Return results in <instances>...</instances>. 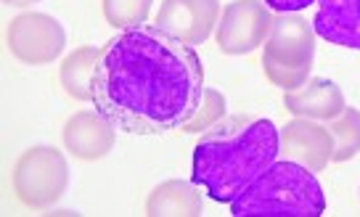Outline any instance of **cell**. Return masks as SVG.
<instances>
[{
	"label": "cell",
	"mask_w": 360,
	"mask_h": 217,
	"mask_svg": "<svg viewBox=\"0 0 360 217\" xmlns=\"http://www.w3.org/2000/svg\"><path fill=\"white\" fill-rule=\"evenodd\" d=\"M146 215H202V194L196 191V183L186 180H167L157 185L146 202Z\"/></svg>",
	"instance_id": "4fadbf2b"
},
{
	"label": "cell",
	"mask_w": 360,
	"mask_h": 217,
	"mask_svg": "<svg viewBox=\"0 0 360 217\" xmlns=\"http://www.w3.org/2000/svg\"><path fill=\"white\" fill-rule=\"evenodd\" d=\"M6 43L13 58L30 67H43L56 61L67 48V29L58 19L40 11H27L13 16L6 32Z\"/></svg>",
	"instance_id": "8992f818"
},
{
	"label": "cell",
	"mask_w": 360,
	"mask_h": 217,
	"mask_svg": "<svg viewBox=\"0 0 360 217\" xmlns=\"http://www.w3.org/2000/svg\"><path fill=\"white\" fill-rule=\"evenodd\" d=\"M328 130L334 136V162H347L360 151V112L345 109L337 119L328 122Z\"/></svg>",
	"instance_id": "9a60e30c"
},
{
	"label": "cell",
	"mask_w": 360,
	"mask_h": 217,
	"mask_svg": "<svg viewBox=\"0 0 360 217\" xmlns=\"http://www.w3.org/2000/svg\"><path fill=\"white\" fill-rule=\"evenodd\" d=\"M273 27L268 6L259 0H233L223 11L217 27V46L228 56H244L257 46H265Z\"/></svg>",
	"instance_id": "52a82bcc"
},
{
	"label": "cell",
	"mask_w": 360,
	"mask_h": 217,
	"mask_svg": "<svg viewBox=\"0 0 360 217\" xmlns=\"http://www.w3.org/2000/svg\"><path fill=\"white\" fill-rule=\"evenodd\" d=\"M283 106H286L294 117L323 119V122L337 119V117L347 109V106H345V96H342L337 82L321 80V77L307 80L302 88H297V91H286Z\"/></svg>",
	"instance_id": "7c38bea8"
},
{
	"label": "cell",
	"mask_w": 360,
	"mask_h": 217,
	"mask_svg": "<svg viewBox=\"0 0 360 217\" xmlns=\"http://www.w3.org/2000/svg\"><path fill=\"white\" fill-rule=\"evenodd\" d=\"M281 154L286 159L300 162L313 172L326 170L334 154V136L328 127L315 125L313 119L297 117L281 130Z\"/></svg>",
	"instance_id": "9c48e42d"
},
{
	"label": "cell",
	"mask_w": 360,
	"mask_h": 217,
	"mask_svg": "<svg viewBox=\"0 0 360 217\" xmlns=\"http://www.w3.org/2000/svg\"><path fill=\"white\" fill-rule=\"evenodd\" d=\"M117 127L101 112H77L64 125V146L82 162L103 159L114 149Z\"/></svg>",
	"instance_id": "30bf717a"
},
{
	"label": "cell",
	"mask_w": 360,
	"mask_h": 217,
	"mask_svg": "<svg viewBox=\"0 0 360 217\" xmlns=\"http://www.w3.org/2000/svg\"><path fill=\"white\" fill-rule=\"evenodd\" d=\"M315 56V29L313 24L302 16H278L273 19L270 34L265 40V53H262V67L273 85L283 91H297L302 88L310 77Z\"/></svg>",
	"instance_id": "277c9868"
},
{
	"label": "cell",
	"mask_w": 360,
	"mask_h": 217,
	"mask_svg": "<svg viewBox=\"0 0 360 217\" xmlns=\"http://www.w3.org/2000/svg\"><path fill=\"white\" fill-rule=\"evenodd\" d=\"M220 16V0H162L157 27L180 37L183 43L199 46L214 29Z\"/></svg>",
	"instance_id": "ba28073f"
},
{
	"label": "cell",
	"mask_w": 360,
	"mask_h": 217,
	"mask_svg": "<svg viewBox=\"0 0 360 217\" xmlns=\"http://www.w3.org/2000/svg\"><path fill=\"white\" fill-rule=\"evenodd\" d=\"M225 112V98L220 96L217 91H207L204 93V103L202 109H199V114L193 119L191 125L186 127V130H204V127H212Z\"/></svg>",
	"instance_id": "e0dca14e"
},
{
	"label": "cell",
	"mask_w": 360,
	"mask_h": 217,
	"mask_svg": "<svg viewBox=\"0 0 360 217\" xmlns=\"http://www.w3.org/2000/svg\"><path fill=\"white\" fill-rule=\"evenodd\" d=\"M16 199L30 209L53 206L69 185L67 157L53 146H32L19 157L13 167Z\"/></svg>",
	"instance_id": "5b68a950"
},
{
	"label": "cell",
	"mask_w": 360,
	"mask_h": 217,
	"mask_svg": "<svg viewBox=\"0 0 360 217\" xmlns=\"http://www.w3.org/2000/svg\"><path fill=\"white\" fill-rule=\"evenodd\" d=\"M154 0H103V16L112 27L130 29L148 19Z\"/></svg>",
	"instance_id": "2e32d148"
},
{
	"label": "cell",
	"mask_w": 360,
	"mask_h": 217,
	"mask_svg": "<svg viewBox=\"0 0 360 217\" xmlns=\"http://www.w3.org/2000/svg\"><path fill=\"white\" fill-rule=\"evenodd\" d=\"M315 0H265V6L273 8V11L278 13H297V11H304L307 6H313Z\"/></svg>",
	"instance_id": "ac0fdd59"
},
{
	"label": "cell",
	"mask_w": 360,
	"mask_h": 217,
	"mask_svg": "<svg viewBox=\"0 0 360 217\" xmlns=\"http://www.w3.org/2000/svg\"><path fill=\"white\" fill-rule=\"evenodd\" d=\"M8 6H16V8H24V6H32V3H40V0H3Z\"/></svg>",
	"instance_id": "d6986e66"
},
{
	"label": "cell",
	"mask_w": 360,
	"mask_h": 217,
	"mask_svg": "<svg viewBox=\"0 0 360 217\" xmlns=\"http://www.w3.org/2000/svg\"><path fill=\"white\" fill-rule=\"evenodd\" d=\"M313 29L331 46L360 48V0H318Z\"/></svg>",
	"instance_id": "8fae6325"
},
{
	"label": "cell",
	"mask_w": 360,
	"mask_h": 217,
	"mask_svg": "<svg viewBox=\"0 0 360 217\" xmlns=\"http://www.w3.org/2000/svg\"><path fill=\"white\" fill-rule=\"evenodd\" d=\"M326 196L310 167L276 159L247 191L231 202L233 217H321Z\"/></svg>",
	"instance_id": "3957f363"
},
{
	"label": "cell",
	"mask_w": 360,
	"mask_h": 217,
	"mask_svg": "<svg viewBox=\"0 0 360 217\" xmlns=\"http://www.w3.org/2000/svg\"><path fill=\"white\" fill-rule=\"evenodd\" d=\"M204 69L196 46L157 24H138L101 48L90 101L117 130L165 136L186 130L204 103Z\"/></svg>",
	"instance_id": "6da1fadb"
},
{
	"label": "cell",
	"mask_w": 360,
	"mask_h": 217,
	"mask_svg": "<svg viewBox=\"0 0 360 217\" xmlns=\"http://www.w3.org/2000/svg\"><path fill=\"white\" fill-rule=\"evenodd\" d=\"M281 154V133L262 117L214 122L191 157V180L217 204H231Z\"/></svg>",
	"instance_id": "7a4b0ae2"
},
{
	"label": "cell",
	"mask_w": 360,
	"mask_h": 217,
	"mask_svg": "<svg viewBox=\"0 0 360 217\" xmlns=\"http://www.w3.org/2000/svg\"><path fill=\"white\" fill-rule=\"evenodd\" d=\"M98 56H101V48L82 46L61 61L58 77H61L67 96H72L75 101H88L90 98V85H93V72H96Z\"/></svg>",
	"instance_id": "5bb4252c"
}]
</instances>
